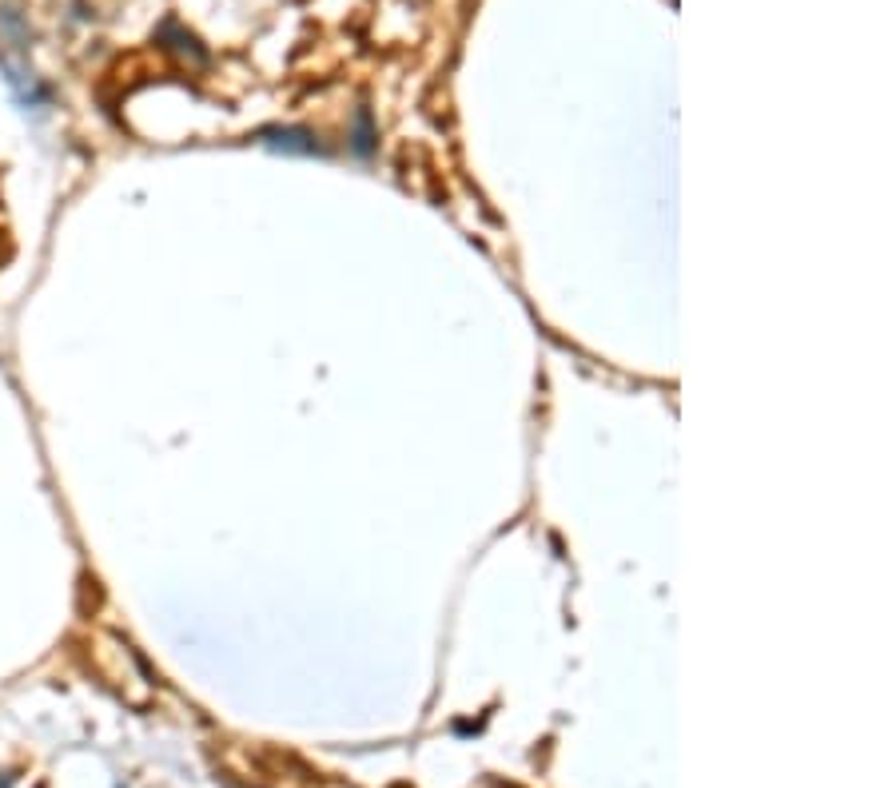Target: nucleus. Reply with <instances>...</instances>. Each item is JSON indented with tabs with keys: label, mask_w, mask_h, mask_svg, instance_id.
Masks as SVG:
<instances>
[{
	"label": "nucleus",
	"mask_w": 896,
	"mask_h": 788,
	"mask_svg": "<svg viewBox=\"0 0 896 788\" xmlns=\"http://www.w3.org/2000/svg\"><path fill=\"white\" fill-rule=\"evenodd\" d=\"M0 788H9V777H0Z\"/></svg>",
	"instance_id": "f03ea898"
},
{
	"label": "nucleus",
	"mask_w": 896,
	"mask_h": 788,
	"mask_svg": "<svg viewBox=\"0 0 896 788\" xmlns=\"http://www.w3.org/2000/svg\"><path fill=\"white\" fill-rule=\"evenodd\" d=\"M263 144H268V148H280V151H299V156H315V151H319L315 136L303 128H271V132H263Z\"/></svg>",
	"instance_id": "f257e3e1"
}]
</instances>
